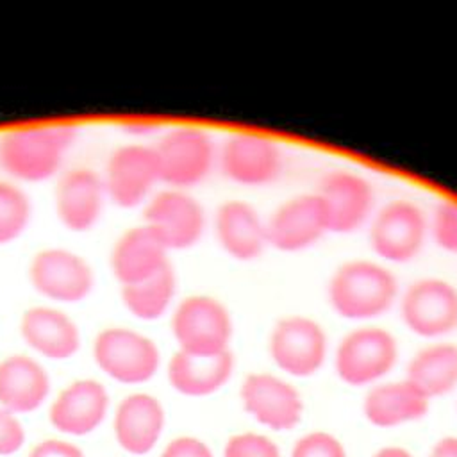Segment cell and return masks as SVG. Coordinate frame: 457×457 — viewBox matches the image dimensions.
<instances>
[{
    "instance_id": "cell-1",
    "label": "cell",
    "mask_w": 457,
    "mask_h": 457,
    "mask_svg": "<svg viewBox=\"0 0 457 457\" xmlns=\"http://www.w3.org/2000/svg\"><path fill=\"white\" fill-rule=\"evenodd\" d=\"M400 296L396 275L380 261L350 259L341 262L327 284L332 311L352 321L384 316Z\"/></svg>"
},
{
    "instance_id": "cell-2",
    "label": "cell",
    "mask_w": 457,
    "mask_h": 457,
    "mask_svg": "<svg viewBox=\"0 0 457 457\" xmlns=\"http://www.w3.org/2000/svg\"><path fill=\"white\" fill-rule=\"evenodd\" d=\"M71 125L18 127L0 136V168L16 184H37L57 177L73 146Z\"/></svg>"
},
{
    "instance_id": "cell-3",
    "label": "cell",
    "mask_w": 457,
    "mask_h": 457,
    "mask_svg": "<svg viewBox=\"0 0 457 457\" xmlns=\"http://www.w3.org/2000/svg\"><path fill=\"white\" fill-rule=\"evenodd\" d=\"M152 148L161 184L184 191L202 184L218 159L211 134L195 125H179L162 132Z\"/></svg>"
},
{
    "instance_id": "cell-4",
    "label": "cell",
    "mask_w": 457,
    "mask_h": 457,
    "mask_svg": "<svg viewBox=\"0 0 457 457\" xmlns=\"http://www.w3.org/2000/svg\"><path fill=\"white\" fill-rule=\"evenodd\" d=\"M171 334L179 352L189 355H220L228 352L234 323L227 305L211 295H189L171 312Z\"/></svg>"
},
{
    "instance_id": "cell-5",
    "label": "cell",
    "mask_w": 457,
    "mask_h": 457,
    "mask_svg": "<svg viewBox=\"0 0 457 457\" xmlns=\"http://www.w3.org/2000/svg\"><path fill=\"white\" fill-rule=\"evenodd\" d=\"M428 232L425 211L405 198L384 204L368 223L370 246L380 262H411L423 250Z\"/></svg>"
},
{
    "instance_id": "cell-6",
    "label": "cell",
    "mask_w": 457,
    "mask_h": 457,
    "mask_svg": "<svg viewBox=\"0 0 457 457\" xmlns=\"http://www.w3.org/2000/svg\"><path fill=\"white\" fill-rule=\"evenodd\" d=\"M93 359L102 373L127 386L148 382L161 366L154 339L127 327L100 330L93 341Z\"/></svg>"
},
{
    "instance_id": "cell-7",
    "label": "cell",
    "mask_w": 457,
    "mask_h": 457,
    "mask_svg": "<svg viewBox=\"0 0 457 457\" xmlns=\"http://www.w3.org/2000/svg\"><path fill=\"white\" fill-rule=\"evenodd\" d=\"M32 289L52 303H80L95 287V271L86 257L62 248L46 246L37 250L27 268Z\"/></svg>"
},
{
    "instance_id": "cell-8",
    "label": "cell",
    "mask_w": 457,
    "mask_h": 457,
    "mask_svg": "<svg viewBox=\"0 0 457 457\" xmlns=\"http://www.w3.org/2000/svg\"><path fill=\"white\" fill-rule=\"evenodd\" d=\"M396 337L384 327L366 325L343 336L336 348L334 368L345 384L362 387L386 377L396 366Z\"/></svg>"
},
{
    "instance_id": "cell-9",
    "label": "cell",
    "mask_w": 457,
    "mask_h": 457,
    "mask_svg": "<svg viewBox=\"0 0 457 457\" xmlns=\"http://www.w3.org/2000/svg\"><path fill=\"white\" fill-rule=\"evenodd\" d=\"M146 225L171 250H189L200 243L207 218L202 204L184 189H157L143 205Z\"/></svg>"
},
{
    "instance_id": "cell-10",
    "label": "cell",
    "mask_w": 457,
    "mask_h": 457,
    "mask_svg": "<svg viewBox=\"0 0 457 457\" xmlns=\"http://www.w3.org/2000/svg\"><path fill=\"white\" fill-rule=\"evenodd\" d=\"M398 303L403 325L420 337H443L457 328V287L445 278L412 280Z\"/></svg>"
},
{
    "instance_id": "cell-11",
    "label": "cell",
    "mask_w": 457,
    "mask_h": 457,
    "mask_svg": "<svg viewBox=\"0 0 457 457\" xmlns=\"http://www.w3.org/2000/svg\"><path fill=\"white\" fill-rule=\"evenodd\" d=\"M107 200L121 209L143 207L161 184L152 145L125 143L116 146L102 173Z\"/></svg>"
},
{
    "instance_id": "cell-12",
    "label": "cell",
    "mask_w": 457,
    "mask_h": 457,
    "mask_svg": "<svg viewBox=\"0 0 457 457\" xmlns=\"http://www.w3.org/2000/svg\"><path fill=\"white\" fill-rule=\"evenodd\" d=\"M328 339L325 328L303 314L280 318L270 334V357L291 377H311L325 362Z\"/></svg>"
},
{
    "instance_id": "cell-13",
    "label": "cell",
    "mask_w": 457,
    "mask_h": 457,
    "mask_svg": "<svg viewBox=\"0 0 457 457\" xmlns=\"http://www.w3.org/2000/svg\"><path fill=\"white\" fill-rule=\"evenodd\" d=\"M216 162L228 180L245 187H262L280 177L284 155L268 136L237 132L223 141Z\"/></svg>"
},
{
    "instance_id": "cell-14",
    "label": "cell",
    "mask_w": 457,
    "mask_h": 457,
    "mask_svg": "<svg viewBox=\"0 0 457 457\" xmlns=\"http://www.w3.org/2000/svg\"><path fill=\"white\" fill-rule=\"evenodd\" d=\"M325 207L328 230L353 234L370 223L375 212V191L371 182L350 170L325 173L314 191Z\"/></svg>"
},
{
    "instance_id": "cell-15",
    "label": "cell",
    "mask_w": 457,
    "mask_h": 457,
    "mask_svg": "<svg viewBox=\"0 0 457 457\" xmlns=\"http://www.w3.org/2000/svg\"><path fill=\"white\" fill-rule=\"evenodd\" d=\"M328 232L327 212L316 193L287 198L266 220L268 246L286 253L309 250Z\"/></svg>"
},
{
    "instance_id": "cell-16",
    "label": "cell",
    "mask_w": 457,
    "mask_h": 457,
    "mask_svg": "<svg viewBox=\"0 0 457 457\" xmlns=\"http://www.w3.org/2000/svg\"><path fill=\"white\" fill-rule=\"evenodd\" d=\"M105 202L102 175L93 168L75 166L59 175L54 189V209L66 230L73 234L93 230L104 214Z\"/></svg>"
},
{
    "instance_id": "cell-17",
    "label": "cell",
    "mask_w": 457,
    "mask_h": 457,
    "mask_svg": "<svg viewBox=\"0 0 457 457\" xmlns=\"http://www.w3.org/2000/svg\"><path fill=\"white\" fill-rule=\"evenodd\" d=\"M243 409L261 425L284 432L296 427L303 402L295 386L273 373H248L239 389Z\"/></svg>"
},
{
    "instance_id": "cell-18",
    "label": "cell",
    "mask_w": 457,
    "mask_h": 457,
    "mask_svg": "<svg viewBox=\"0 0 457 457\" xmlns=\"http://www.w3.org/2000/svg\"><path fill=\"white\" fill-rule=\"evenodd\" d=\"M214 237L234 261L250 262L268 248L266 220L245 200H227L214 212Z\"/></svg>"
},
{
    "instance_id": "cell-19",
    "label": "cell",
    "mask_w": 457,
    "mask_h": 457,
    "mask_svg": "<svg viewBox=\"0 0 457 457\" xmlns=\"http://www.w3.org/2000/svg\"><path fill=\"white\" fill-rule=\"evenodd\" d=\"M109 393L95 378H80L68 384L52 402L48 420L57 432L86 436L107 416Z\"/></svg>"
},
{
    "instance_id": "cell-20",
    "label": "cell",
    "mask_w": 457,
    "mask_h": 457,
    "mask_svg": "<svg viewBox=\"0 0 457 457\" xmlns=\"http://www.w3.org/2000/svg\"><path fill=\"white\" fill-rule=\"evenodd\" d=\"M20 336L29 348L52 361H66L80 348V330L55 305H32L20 318Z\"/></svg>"
},
{
    "instance_id": "cell-21",
    "label": "cell",
    "mask_w": 457,
    "mask_h": 457,
    "mask_svg": "<svg viewBox=\"0 0 457 457\" xmlns=\"http://www.w3.org/2000/svg\"><path fill=\"white\" fill-rule=\"evenodd\" d=\"M170 250L146 227L136 225L127 228L112 245L109 268L120 287L141 282L170 264Z\"/></svg>"
},
{
    "instance_id": "cell-22",
    "label": "cell",
    "mask_w": 457,
    "mask_h": 457,
    "mask_svg": "<svg viewBox=\"0 0 457 457\" xmlns=\"http://www.w3.org/2000/svg\"><path fill=\"white\" fill-rule=\"evenodd\" d=\"M166 423L162 403L148 393L127 395L114 412L118 445L134 455L148 453L159 441Z\"/></svg>"
},
{
    "instance_id": "cell-23",
    "label": "cell",
    "mask_w": 457,
    "mask_h": 457,
    "mask_svg": "<svg viewBox=\"0 0 457 457\" xmlns=\"http://www.w3.org/2000/svg\"><path fill=\"white\" fill-rule=\"evenodd\" d=\"M50 393V377L34 357L16 353L0 361V407L16 414L37 411Z\"/></svg>"
},
{
    "instance_id": "cell-24",
    "label": "cell",
    "mask_w": 457,
    "mask_h": 457,
    "mask_svg": "<svg viewBox=\"0 0 457 457\" xmlns=\"http://www.w3.org/2000/svg\"><path fill=\"white\" fill-rule=\"evenodd\" d=\"M234 364L230 350L209 357L175 352L168 362L166 375L177 393L184 396H209L230 380Z\"/></svg>"
},
{
    "instance_id": "cell-25",
    "label": "cell",
    "mask_w": 457,
    "mask_h": 457,
    "mask_svg": "<svg viewBox=\"0 0 457 457\" xmlns=\"http://www.w3.org/2000/svg\"><path fill=\"white\" fill-rule=\"evenodd\" d=\"M428 398L407 380L373 386L362 402L366 420L380 428L421 420L428 412Z\"/></svg>"
},
{
    "instance_id": "cell-26",
    "label": "cell",
    "mask_w": 457,
    "mask_h": 457,
    "mask_svg": "<svg viewBox=\"0 0 457 457\" xmlns=\"http://www.w3.org/2000/svg\"><path fill=\"white\" fill-rule=\"evenodd\" d=\"M405 380L428 400L457 387V345L434 343L414 353Z\"/></svg>"
},
{
    "instance_id": "cell-27",
    "label": "cell",
    "mask_w": 457,
    "mask_h": 457,
    "mask_svg": "<svg viewBox=\"0 0 457 457\" xmlns=\"http://www.w3.org/2000/svg\"><path fill=\"white\" fill-rule=\"evenodd\" d=\"M177 273L170 262L155 275L141 282L123 286L120 291L121 303L134 318L143 321H155L171 309L177 298Z\"/></svg>"
},
{
    "instance_id": "cell-28",
    "label": "cell",
    "mask_w": 457,
    "mask_h": 457,
    "mask_svg": "<svg viewBox=\"0 0 457 457\" xmlns=\"http://www.w3.org/2000/svg\"><path fill=\"white\" fill-rule=\"evenodd\" d=\"M30 220L32 200L27 191L9 179H0V246L18 241Z\"/></svg>"
},
{
    "instance_id": "cell-29",
    "label": "cell",
    "mask_w": 457,
    "mask_h": 457,
    "mask_svg": "<svg viewBox=\"0 0 457 457\" xmlns=\"http://www.w3.org/2000/svg\"><path fill=\"white\" fill-rule=\"evenodd\" d=\"M223 457H280V450L262 434L243 432L228 437Z\"/></svg>"
},
{
    "instance_id": "cell-30",
    "label": "cell",
    "mask_w": 457,
    "mask_h": 457,
    "mask_svg": "<svg viewBox=\"0 0 457 457\" xmlns=\"http://www.w3.org/2000/svg\"><path fill=\"white\" fill-rule=\"evenodd\" d=\"M430 232L437 246L457 253V202L446 200L437 205L430 221Z\"/></svg>"
},
{
    "instance_id": "cell-31",
    "label": "cell",
    "mask_w": 457,
    "mask_h": 457,
    "mask_svg": "<svg viewBox=\"0 0 457 457\" xmlns=\"http://www.w3.org/2000/svg\"><path fill=\"white\" fill-rule=\"evenodd\" d=\"M291 457H346V452L337 437L316 430L302 436L295 443Z\"/></svg>"
},
{
    "instance_id": "cell-32",
    "label": "cell",
    "mask_w": 457,
    "mask_h": 457,
    "mask_svg": "<svg viewBox=\"0 0 457 457\" xmlns=\"http://www.w3.org/2000/svg\"><path fill=\"white\" fill-rule=\"evenodd\" d=\"M25 443V430L20 420L0 407V455L18 452Z\"/></svg>"
},
{
    "instance_id": "cell-33",
    "label": "cell",
    "mask_w": 457,
    "mask_h": 457,
    "mask_svg": "<svg viewBox=\"0 0 457 457\" xmlns=\"http://www.w3.org/2000/svg\"><path fill=\"white\" fill-rule=\"evenodd\" d=\"M159 457H214L211 448L191 436H182L166 445Z\"/></svg>"
},
{
    "instance_id": "cell-34",
    "label": "cell",
    "mask_w": 457,
    "mask_h": 457,
    "mask_svg": "<svg viewBox=\"0 0 457 457\" xmlns=\"http://www.w3.org/2000/svg\"><path fill=\"white\" fill-rule=\"evenodd\" d=\"M29 457H84V452L68 441L62 439H46L37 443Z\"/></svg>"
},
{
    "instance_id": "cell-35",
    "label": "cell",
    "mask_w": 457,
    "mask_h": 457,
    "mask_svg": "<svg viewBox=\"0 0 457 457\" xmlns=\"http://www.w3.org/2000/svg\"><path fill=\"white\" fill-rule=\"evenodd\" d=\"M428 457H457V437L448 436L439 439Z\"/></svg>"
},
{
    "instance_id": "cell-36",
    "label": "cell",
    "mask_w": 457,
    "mask_h": 457,
    "mask_svg": "<svg viewBox=\"0 0 457 457\" xmlns=\"http://www.w3.org/2000/svg\"><path fill=\"white\" fill-rule=\"evenodd\" d=\"M373 457H412V453L400 446H386V448H380Z\"/></svg>"
},
{
    "instance_id": "cell-37",
    "label": "cell",
    "mask_w": 457,
    "mask_h": 457,
    "mask_svg": "<svg viewBox=\"0 0 457 457\" xmlns=\"http://www.w3.org/2000/svg\"><path fill=\"white\" fill-rule=\"evenodd\" d=\"M127 132H136V134H148V132H155L157 129H155V125L154 123H148V121H139V123H136V121H129L127 125Z\"/></svg>"
}]
</instances>
